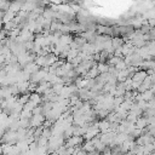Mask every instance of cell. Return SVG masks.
<instances>
[{"mask_svg": "<svg viewBox=\"0 0 155 155\" xmlns=\"http://www.w3.org/2000/svg\"><path fill=\"white\" fill-rule=\"evenodd\" d=\"M82 143H84L82 137H80V136H71V137H69V138L65 139L64 147H67V148H69V147H71V148H78V147L82 145Z\"/></svg>", "mask_w": 155, "mask_h": 155, "instance_id": "1", "label": "cell"}, {"mask_svg": "<svg viewBox=\"0 0 155 155\" xmlns=\"http://www.w3.org/2000/svg\"><path fill=\"white\" fill-rule=\"evenodd\" d=\"M44 121H45V116L42 114H40V115H33L29 119V128H38V127L42 126Z\"/></svg>", "mask_w": 155, "mask_h": 155, "instance_id": "2", "label": "cell"}, {"mask_svg": "<svg viewBox=\"0 0 155 155\" xmlns=\"http://www.w3.org/2000/svg\"><path fill=\"white\" fill-rule=\"evenodd\" d=\"M147 78V73H145V70H137L133 75H132V81H134V82H139V84H142L143 82V80Z\"/></svg>", "mask_w": 155, "mask_h": 155, "instance_id": "3", "label": "cell"}, {"mask_svg": "<svg viewBox=\"0 0 155 155\" xmlns=\"http://www.w3.org/2000/svg\"><path fill=\"white\" fill-rule=\"evenodd\" d=\"M39 69H40V68H39L34 62H30V63H28V64H25V65L23 67V71H25V73L29 74V75L36 73Z\"/></svg>", "mask_w": 155, "mask_h": 155, "instance_id": "4", "label": "cell"}, {"mask_svg": "<svg viewBox=\"0 0 155 155\" xmlns=\"http://www.w3.org/2000/svg\"><path fill=\"white\" fill-rule=\"evenodd\" d=\"M24 1H15V2H10V6H8V11L12 12V13H17L21 11V7L23 5Z\"/></svg>", "mask_w": 155, "mask_h": 155, "instance_id": "5", "label": "cell"}, {"mask_svg": "<svg viewBox=\"0 0 155 155\" xmlns=\"http://www.w3.org/2000/svg\"><path fill=\"white\" fill-rule=\"evenodd\" d=\"M110 44H111V47H113L114 50H116V48H120V47L124 45V40H122V38H120V36H113V38L110 39Z\"/></svg>", "mask_w": 155, "mask_h": 155, "instance_id": "6", "label": "cell"}, {"mask_svg": "<svg viewBox=\"0 0 155 155\" xmlns=\"http://www.w3.org/2000/svg\"><path fill=\"white\" fill-rule=\"evenodd\" d=\"M98 75H99V73L97 70V65H94V67H92L91 69L87 70V73H86V75L84 78L87 79V80H91V79H96Z\"/></svg>", "mask_w": 155, "mask_h": 155, "instance_id": "7", "label": "cell"}, {"mask_svg": "<svg viewBox=\"0 0 155 155\" xmlns=\"http://www.w3.org/2000/svg\"><path fill=\"white\" fill-rule=\"evenodd\" d=\"M29 101L31 103H34L35 105H40L42 103V98L40 94H38L36 92H33V93H29Z\"/></svg>", "mask_w": 155, "mask_h": 155, "instance_id": "8", "label": "cell"}, {"mask_svg": "<svg viewBox=\"0 0 155 155\" xmlns=\"http://www.w3.org/2000/svg\"><path fill=\"white\" fill-rule=\"evenodd\" d=\"M134 127L138 130H144L147 127V120L144 116H138L136 122H134Z\"/></svg>", "mask_w": 155, "mask_h": 155, "instance_id": "9", "label": "cell"}, {"mask_svg": "<svg viewBox=\"0 0 155 155\" xmlns=\"http://www.w3.org/2000/svg\"><path fill=\"white\" fill-rule=\"evenodd\" d=\"M116 81L117 82H124L127 78H130V74H128V71H127V69H125V70H120V71H117V74H116Z\"/></svg>", "mask_w": 155, "mask_h": 155, "instance_id": "10", "label": "cell"}, {"mask_svg": "<svg viewBox=\"0 0 155 155\" xmlns=\"http://www.w3.org/2000/svg\"><path fill=\"white\" fill-rule=\"evenodd\" d=\"M139 97H140V101L148 102V101H150V99L154 98V92L150 91V90H147V91H144L143 93H139Z\"/></svg>", "mask_w": 155, "mask_h": 155, "instance_id": "11", "label": "cell"}, {"mask_svg": "<svg viewBox=\"0 0 155 155\" xmlns=\"http://www.w3.org/2000/svg\"><path fill=\"white\" fill-rule=\"evenodd\" d=\"M15 13H12V12H10V11H7V12H5L4 13V16H2V19H1V22L5 24V23H7V22H10V21H12L13 18H15Z\"/></svg>", "mask_w": 155, "mask_h": 155, "instance_id": "12", "label": "cell"}, {"mask_svg": "<svg viewBox=\"0 0 155 155\" xmlns=\"http://www.w3.org/2000/svg\"><path fill=\"white\" fill-rule=\"evenodd\" d=\"M97 70L99 74H103V73H108L109 70V65L107 63H97Z\"/></svg>", "mask_w": 155, "mask_h": 155, "instance_id": "13", "label": "cell"}, {"mask_svg": "<svg viewBox=\"0 0 155 155\" xmlns=\"http://www.w3.org/2000/svg\"><path fill=\"white\" fill-rule=\"evenodd\" d=\"M29 102V93H24V94H21L17 99V103H19L21 105H24Z\"/></svg>", "mask_w": 155, "mask_h": 155, "instance_id": "14", "label": "cell"}, {"mask_svg": "<svg viewBox=\"0 0 155 155\" xmlns=\"http://www.w3.org/2000/svg\"><path fill=\"white\" fill-rule=\"evenodd\" d=\"M154 148H155L154 143L143 145V154H151V153H154Z\"/></svg>", "mask_w": 155, "mask_h": 155, "instance_id": "15", "label": "cell"}, {"mask_svg": "<svg viewBox=\"0 0 155 155\" xmlns=\"http://www.w3.org/2000/svg\"><path fill=\"white\" fill-rule=\"evenodd\" d=\"M114 68H115L117 71H120V70H125V69H127V65H126V63L124 62V59H121L120 62H117V63L114 65Z\"/></svg>", "mask_w": 155, "mask_h": 155, "instance_id": "16", "label": "cell"}, {"mask_svg": "<svg viewBox=\"0 0 155 155\" xmlns=\"http://www.w3.org/2000/svg\"><path fill=\"white\" fill-rule=\"evenodd\" d=\"M33 116V114H31V111H29V110H25V109H23L21 113H19V119H30Z\"/></svg>", "mask_w": 155, "mask_h": 155, "instance_id": "17", "label": "cell"}, {"mask_svg": "<svg viewBox=\"0 0 155 155\" xmlns=\"http://www.w3.org/2000/svg\"><path fill=\"white\" fill-rule=\"evenodd\" d=\"M145 120H147V126H149V125H155V117L154 116H150V117H145Z\"/></svg>", "mask_w": 155, "mask_h": 155, "instance_id": "18", "label": "cell"}, {"mask_svg": "<svg viewBox=\"0 0 155 155\" xmlns=\"http://www.w3.org/2000/svg\"><path fill=\"white\" fill-rule=\"evenodd\" d=\"M2 27H4V23L0 21V30H2Z\"/></svg>", "mask_w": 155, "mask_h": 155, "instance_id": "19", "label": "cell"}, {"mask_svg": "<svg viewBox=\"0 0 155 155\" xmlns=\"http://www.w3.org/2000/svg\"><path fill=\"white\" fill-rule=\"evenodd\" d=\"M48 155H57V153H51V154H48Z\"/></svg>", "mask_w": 155, "mask_h": 155, "instance_id": "20", "label": "cell"}, {"mask_svg": "<svg viewBox=\"0 0 155 155\" xmlns=\"http://www.w3.org/2000/svg\"><path fill=\"white\" fill-rule=\"evenodd\" d=\"M0 113H2V110H1V109H0Z\"/></svg>", "mask_w": 155, "mask_h": 155, "instance_id": "21", "label": "cell"}]
</instances>
